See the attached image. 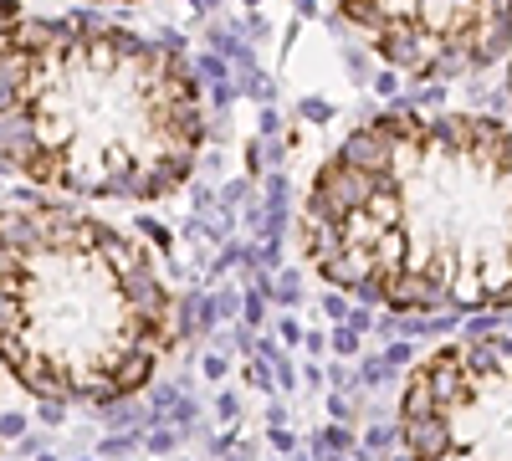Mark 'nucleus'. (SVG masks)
<instances>
[{"label":"nucleus","mask_w":512,"mask_h":461,"mask_svg":"<svg viewBox=\"0 0 512 461\" xmlns=\"http://www.w3.org/2000/svg\"><path fill=\"white\" fill-rule=\"evenodd\" d=\"M410 461H512V333L431 349L400 390Z\"/></svg>","instance_id":"nucleus-4"},{"label":"nucleus","mask_w":512,"mask_h":461,"mask_svg":"<svg viewBox=\"0 0 512 461\" xmlns=\"http://www.w3.org/2000/svg\"><path fill=\"white\" fill-rule=\"evenodd\" d=\"M374 57L415 82H451L512 52V0H333Z\"/></svg>","instance_id":"nucleus-5"},{"label":"nucleus","mask_w":512,"mask_h":461,"mask_svg":"<svg viewBox=\"0 0 512 461\" xmlns=\"http://www.w3.org/2000/svg\"><path fill=\"white\" fill-rule=\"evenodd\" d=\"M205 149L190 62L103 16L0 26V170L77 200L175 195Z\"/></svg>","instance_id":"nucleus-2"},{"label":"nucleus","mask_w":512,"mask_h":461,"mask_svg":"<svg viewBox=\"0 0 512 461\" xmlns=\"http://www.w3.org/2000/svg\"><path fill=\"white\" fill-rule=\"evenodd\" d=\"M507 93H512V67H507Z\"/></svg>","instance_id":"nucleus-7"},{"label":"nucleus","mask_w":512,"mask_h":461,"mask_svg":"<svg viewBox=\"0 0 512 461\" xmlns=\"http://www.w3.org/2000/svg\"><path fill=\"white\" fill-rule=\"evenodd\" d=\"M303 257L390 313H507L512 123L425 108L359 123L308 180Z\"/></svg>","instance_id":"nucleus-1"},{"label":"nucleus","mask_w":512,"mask_h":461,"mask_svg":"<svg viewBox=\"0 0 512 461\" xmlns=\"http://www.w3.org/2000/svg\"><path fill=\"white\" fill-rule=\"evenodd\" d=\"M185 333L154 251L62 200L0 205V369L47 405L139 395Z\"/></svg>","instance_id":"nucleus-3"},{"label":"nucleus","mask_w":512,"mask_h":461,"mask_svg":"<svg viewBox=\"0 0 512 461\" xmlns=\"http://www.w3.org/2000/svg\"><path fill=\"white\" fill-rule=\"evenodd\" d=\"M113 6H139V0H113Z\"/></svg>","instance_id":"nucleus-6"}]
</instances>
